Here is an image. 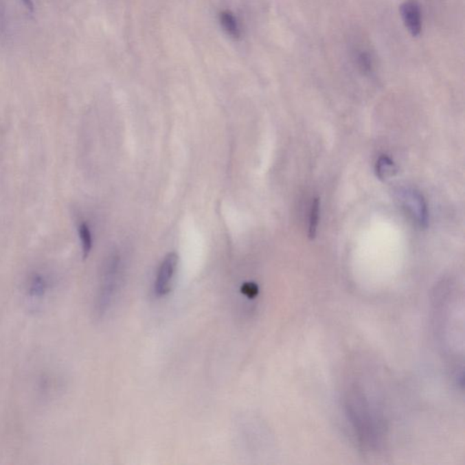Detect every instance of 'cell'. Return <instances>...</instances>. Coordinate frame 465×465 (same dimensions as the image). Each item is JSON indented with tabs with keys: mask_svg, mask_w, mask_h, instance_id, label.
Segmentation results:
<instances>
[{
	"mask_svg": "<svg viewBox=\"0 0 465 465\" xmlns=\"http://www.w3.org/2000/svg\"><path fill=\"white\" fill-rule=\"evenodd\" d=\"M399 202L414 220L422 228H427L428 225V215L427 203L424 197L418 191L411 188H402L397 192Z\"/></svg>",
	"mask_w": 465,
	"mask_h": 465,
	"instance_id": "6da1fadb",
	"label": "cell"
},
{
	"mask_svg": "<svg viewBox=\"0 0 465 465\" xmlns=\"http://www.w3.org/2000/svg\"><path fill=\"white\" fill-rule=\"evenodd\" d=\"M177 262H179V258L174 253H168L162 262L159 273H157L156 283H155V293L157 297H165L170 292Z\"/></svg>",
	"mask_w": 465,
	"mask_h": 465,
	"instance_id": "7a4b0ae2",
	"label": "cell"
},
{
	"mask_svg": "<svg viewBox=\"0 0 465 465\" xmlns=\"http://www.w3.org/2000/svg\"><path fill=\"white\" fill-rule=\"evenodd\" d=\"M401 14L402 21L405 27L409 31L413 36H419L422 32V12L418 3L416 1L405 2L401 5Z\"/></svg>",
	"mask_w": 465,
	"mask_h": 465,
	"instance_id": "3957f363",
	"label": "cell"
},
{
	"mask_svg": "<svg viewBox=\"0 0 465 465\" xmlns=\"http://www.w3.org/2000/svg\"><path fill=\"white\" fill-rule=\"evenodd\" d=\"M219 19L223 30L228 36L233 38H238L241 36L240 26H239L238 19L229 11H224L220 14Z\"/></svg>",
	"mask_w": 465,
	"mask_h": 465,
	"instance_id": "277c9868",
	"label": "cell"
},
{
	"mask_svg": "<svg viewBox=\"0 0 465 465\" xmlns=\"http://www.w3.org/2000/svg\"><path fill=\"white\" fill-rule=\"evenodd\" d=\"M376 172L377 177L382 181H385L396 176L397 168L393 160L387 156H382L376 163Z\"/></svg>",
	"mask_w": 465,
	"mask_h": 465,
	"instance_id": "5b68a950",
	"label": "cell"
},
{
	"mask_svg": "<svg viewBox=\"0 0 465 465\" xmlns=\"http://www.w3.org/2000/svg\"><path fill=\"white\" fill-rule=\"evenodd\" d=\"M47 289V282L43 276L35 275L31 278L28 284V294L31 297L39 298L44 297Z\"/></svg>",
	"mask_w": 465,
	"mask_h": 465,
	"instance_id": "8992f818",
	"label": "cell"
},
{
	"mask_svg": "<svg viewBox=\"0 0 465 465\" xmlns=\"http://www.w3.org/2000/svg\"><path fill=\"white\" fill-rule=\"evenodd\" d=\"M78 233H80L81 244H82L83 256L86 258L92 249V235L89 225L86 223H82L78 227Z\"/></svg>",
	"mask_w": 465,
	"mask_h": 465,
	"instance_id": "52a82bcc",
	"label": "cell"
},
{
	"mask_svg": "<svg viewBox=\"0 0 465 465\" xmlns=\"http://www.w3.org/2000/svg\"><path fill=\"white\" fill-rule=\"evenodd\" d=\"M320 204L319 200L315 199L312 204L311 213L309 218L308 236L310 239H314L317 236L318 220H319Z\"/></svg>",
	"mask_w": 465,
	"mask_h": 465,
	"instance_id": "ba28073f",
	"label": "cell"
},
{
	"mask_svg": "<svg viewBox=\"0 0 465 465\" xmlns=\"http://www.w3.org/2000/svg\"><path fill=\"white\" fill-rule=\"evenodd\" d=\"M8 30V22L7 11L3 0H0V38H5L7 36Z\"/></svg>",
	"mask_w": 465,
	"mask_h": 465,
	"instance_id": "9c48e42d",
	"label": "cell"
},
{
	"mask_svg": "<svg viewBox=\"0 0 465 465\" xmlns=\"http://www.w3.org/2000/svg\"><path fill=\"white\" fill-rule=\"evenodd\" d=\"M357 64L358 67H360L363 71L369 72L372 69V58L369 55V53L365 52H362L358 53L357 55Z\"/></svg>",
	"mask_w": 465,
	"mask_h": 465,
	"instance_id": "30bf717a",
	"label": "cell"
},
{
	"mask_svg": "<svg viewBox=\"0 0 465 465\" xmlns=\"http://www.w3.org/2000/svg\"><path fill=\"white\" fill-rule=\"evenodd\" d=\"M242 290H243L244 294L248 295V297H253L258 293V287L253 284H245Z\"/></svg>",
	"mask_w": 465,
	"mask_h": 465,
	"instance_id": "8fae6325",
	"label": "cell"
},
{
	"mask_svg": "<svg viewBox=\"0 0 465 465\" xmlns=\"http://www.w3.org/2000/svg\"><path fill=\"white\" fill-rule=\"evenodd\" d=\"M21 1L23 3L24 7L30 12L34 13V11H35V4H34L33 0H21Z\"/></svg>",
	"mask_w": 465,
	"mask_h": 465,
	"instance_id": "7c38bea8",
	"label": "cell"
}]
</instances>
